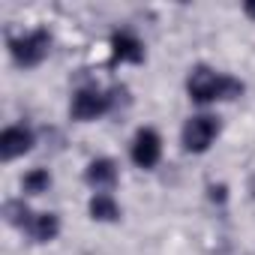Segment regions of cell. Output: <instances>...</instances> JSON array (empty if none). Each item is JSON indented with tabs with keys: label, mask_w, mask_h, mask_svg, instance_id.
Masks as SVG:
<instances>
[{
	"label": "cell",
	"mask_w": 255,
	"mask_h": 255,
	"mask_svg": "<svg viewBox=\"0 0 255 255\" xmlns=\"http://www.w3.org/2000/svg\"><path fill=\"white\" fill-rule=\"evenodd\" d=\"M186 90L195 102H213V99H234L243 93V84L231 75L213 72L210 66H195L186 78Z\"/></svg>",
	"instance_id": "obj_1"
},
{
	"label": "cell",
	"mask_w": 255,
	"mask_h": 255,
	"mask_svg": "<svg viewBox=\"0 0 255 255\" xmlns=\"http://www.w3.org/2000/svg\"><path fill=\"white\" fill-rule=\"evenodd\" d=\"M48 48H51V36L45 30H33L27 36L9 39V51L18 66H39L48 57Z\"/></svg>",
	"instance_id": "obj_2"
},
{
	"label": "cell",
	"mask_w": 255,
	"mask_h": 255,
	"mask_svg": "<svg viewBox=\"0 0 255 255\" xmlns=\"http://www.w3.org/2000/svg\"><path fill=\"white\" fill-rule=\"evenodd\" d=\"M219 132V123L216 117H207V114H198V117H189L186 126H183V147L189 153H204L213 138Z\"/></svg>",
	"instance_id": "obj_3"
},
{
	"label": "cell",
	"mask_w": 255,
	"mask_h": 255,
	"mask_svg": "<svg viewBox=\"0 0 255 255\" xmlns=\"http://www.w3.org/2000/svg\"><path fill=\"white\" fill-rule=\"evenodd\" d=\"M162 156V141L153 129H138L132 141V162L138 168H153Z\"/></svg>",
	"instance_id": "obj_4"
},
{
	"label": "cell",
	"mask_w": 255,
	"mask_h": 255,
	"mask_svg": "<svg viewBox=\"0 0 255 255\" xmlns=\"http://www.w3.org/2000/svg\"><path fill=\"white\" fill-rule=\"evenodd\" d=\"M108 105H111L108 96H102V93L93 90V87H84V90H78L75 99H72V117H75V120H96L99 114L108 111Z\"/></svg>",
	"instance_id": "obj_5"
},
{
	"label": "cell",
	"mask_w": 255,
	"mask_h": 255,
	"mask_svg": "<svg viewBox=\"0 0 255 255\" xmlns=\"http://www.w3.org/2000/svg\"><path fill=\"white\" fill-rule=\"evenodd\" d=\"M30 147H33V132L24 129V126H9V129H3V135H0V159L3 162H9L15 156H24Z\"/></svg>",
	"instance_id": "obj_6"
},
{
	"label": "cell",
	"mask_w": 255,
	"mask_h": 255,
	"mask_svg": "<svg viewBox=\"0 0 255 255\" xmlns=\"http://www.w3.org/2000/svg\"><path fill=\"white\" fill-rule=\"evenodd\" d=\"M111 57L120 63H141L144 60V45L132 33H114L111 36Z\"/></svg>",
	"instance_id": "obj_7"
},
{
	"label": "cell",
	"mask_w": 255,
	"mask_h": 255,
	"mask_svg": "<svg viewBox=\"0 0 255 255\" xmlns=\"http://www.w3.org/2000/svg\"><path fill=\"white\" fill-rule=\"evenodd\" d=\"M84 180L96 189H111L117 183V165L111 159H93L84 171Z\"/></svg>",
	"instance_id": "obj_8"
},
{
	"label": "cell",
	"mask_w": 255,
	"mask_h": 255,
	"mask_svg": "<svg viewBox=\"0 0 255 255\" xmlns=\"http://www.w3.org/2000/svg\"><path fill=\"white\" fill-rule=\"evenodd\" d=\"M57 231H60V222H57L54 213H33V219L27 222V234H30L36 243H48V240H54Z\"/></svg>",
	"instance_id": "obj_9"
},
{
	"label": "cell",
	"mask_w": 255,
	"mask_h": 255,
	"mask_svg": "<svg viewBox=\"0 0 255 255\" xmlns=\"http://www.w3.org/2000/svg\"><path fill=\"white\" fill-rule=\"evenodd\" d=\"M90 216L99 219V222H114L120 216V207H117V201L108 192H96L90 198Z\"/></svg>",
	"instance_id": "obj_10"
},
{
	"label": "cell",
	"mask_w": 255,
	"mask_h": 255,
	"mask_svg": "<svg viewBox=\"0 0 255 255\" xmlns=\"http://www.w3.org/2000/svg\"><path fill=\"white\" fill-rule=\"evenodd\" d=\"M21 186H24V192L39 195V192H45V189L51 186V177H48V171H45V168H33V171H27V174H24Z\"/></svg>",
	"instance_id": "obj_11"
},
{
	"label": "cell",
	"mask_w": 255,
	"mask_h": 255,
	"mask_svg": "<svg viewBox=\"0 0 255 255\" xmlns=\"http://www.w3.org/2000/svg\"><path fill=\"white\" fill-rule=\"evenodd\" d=\"M3 213H6V222L21 225V228H27V222L33 219V213L27 210L24 201H6V204H3Z\"/></svg>",
	"instance_id": "obj_12"
},
{
	"label": "cell",
	"mask_w": 255,
	"mask_h": 255,
	"mask_svg": "<svg viewBox=\"0 0 255 255\" xmlns=\"http://www.w3.org/2000/svg\"><path fill=\"white\" fill-rule=\"evenodd\" d=\"M243 9H246V15H252V18H255V3H246Z\"/></svg>",
	"instance_id": "obj_13"
}]
</instances>
